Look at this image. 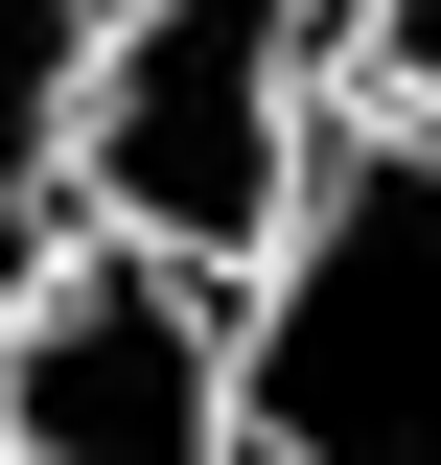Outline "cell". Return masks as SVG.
Here are the masks:
<instances>
[{"label": "cell", "instance_id": "1", "mask_svg": "<svg viewBox=\"0 0 441 465\" xmlns=\"http://www.w3.org/2000/svg\"><path fill=\"white\" fill-rule=\"evenodd\" d=\"M348 116V0H93L70 70V232L163 256V280H256L302 163Z\"/></svg>", "mask_w": 441, "mask_h": 465}, {"label": "cell", "instance_id": "2", "mask_svg": "<svg viewBox=\"0 0 441 465\" xmlns=\"http://www.w3.org/2000/svg\"><path fill=\"white\" fill-rule=\"evenodd\" d=\"M232 465H441V116L348 94L232 280Z\"/></svg>", "mask_w": 441, "mask_h": 465}, {"label": "cell", "instance_id": "3", "mask_svg": "<svg viewBox=\"0 0 441 465\" xmlns=\"http://www.w3.org/2000/svg\"><path fill=\"white\" fill-rule=\"evenodd\" d=\"M0 465H232V302L70 232L0 302Z\"/></svg>", "mask_w": 441, "mask_h": 465}, {"label": "cell", "instance_id": "4", "mask_svg": "<svg viewBox=\"0 0 441 465\" xmlns=\"http://www.w3.org/2000/svg\"><path fill=\"white\" fill-rule=\"evenodd\" d=\"M70 70H93V0H0V302L70 256Z\"/></svg>", "mask_w": 441, "mask_h": 465}, {"label": "cell", "instance_id": "5", "mask_svg": "<svg viewBox=\"0 0 441 465\" xmlns=\"http://www.w3.org/2000/svg\"><path fill=\"white\" fill-rule=\"evenodd\" d=\"M348 94H395V116H441V0H348Z\"/></svg>", "mask_w": 441, "mask_h": 465}]
</instances>
